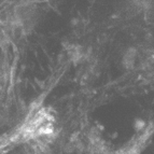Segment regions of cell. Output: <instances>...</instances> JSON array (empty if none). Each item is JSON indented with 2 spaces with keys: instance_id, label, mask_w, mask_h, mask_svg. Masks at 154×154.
<instances>
[{
  "instance_id": "cell-1",
  "label": "cell",
  "mask_w": 154,
  "mask_h": 154,
  "mask_svg": "<svg viewBox=\"0 0 154 154\" xmlns=\"http://www.w3.org/2000/svg\"><path fill=\"white\" fill-rule=\"evenodd\" d=\"M53 129V118L48 111L40 110L27 121L24 125V136L33 138V137L50 135Z\"/></svg>"
}]
</instances>
